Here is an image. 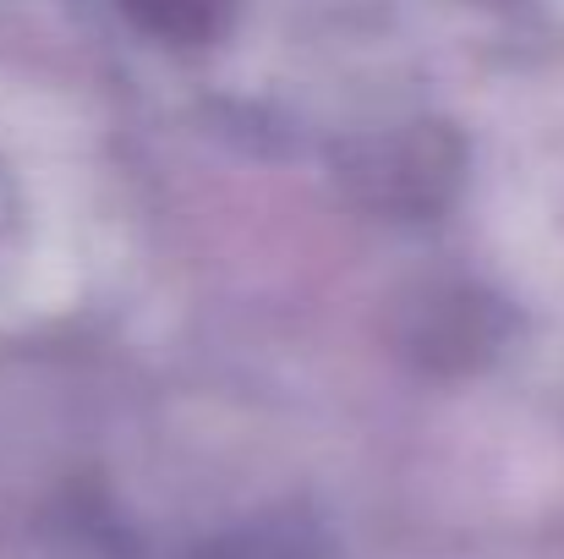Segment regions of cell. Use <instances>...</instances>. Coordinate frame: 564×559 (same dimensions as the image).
Wrapping results in <instances>:
<instances>
[{
    "label": "cell",
    "instance_id": "cell-1",
    "mask_svg": "<svg viewBox=\"0 0 564 559\" xmlns=\"http://www.w3.org/2000/svg\"><path fill=\"white\" fill-rule=\"evenodd\" d=\"M149 33L171 39V44H203L225 28L230 0H121Z\"/></svg>",
    "mask_w": 564,
    "mask_h": 559
}]
</instances>
